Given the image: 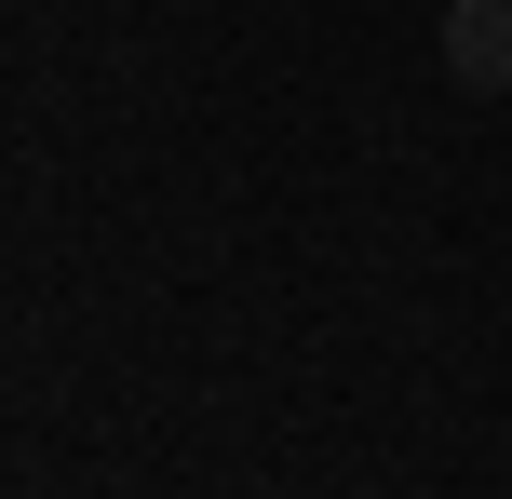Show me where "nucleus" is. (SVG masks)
<instances>
[{"label": "nucleus", "mask_w": 512, "mask_h": 499, "mask_svg": "<svg viewBox=\"0 0 512 499\" xmlns=\"http://www.w3.org/2000/svg\"><path fill=\"white\" fill-rule=\"evenodd\" d=\"M445 81L512 95V0H445Z\"/></svg>", "instance_id": "nucleus-1"}]
</instances>
